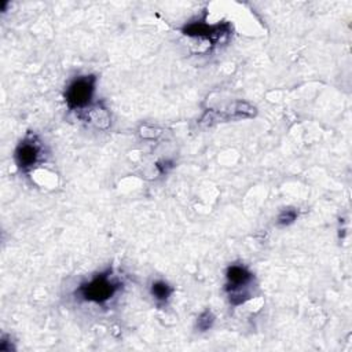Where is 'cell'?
<instances>
[{
  "instance_id": "6da1fadb",
  "label": "cell",
  "mask_w": 352,
  "mask_h": 352,
  "mask_svg": "<svg viewBox=\"0 0 352 352\" xmlns=\"http://www.w3.org/2000/svg\"><path fill=\"white\" fill-rule=\"evenodd\" d=\"M120 282L110 278V272H103L92 278L89 282L81 285L76 294L85 301L103 304L109 301L120 289Z\"/></svg>"
},
{
  "instance_id": "7a4b0ae2",
  "label": "cell",
  "mask_w": 352,
  "mask_h": 352,
  "mask_svg": "<svg viewBox=\"0 0 352 352\" xmlns=\"http://www.w3.org/2000/svg\"><path fill=\"white\" fill-rule=\"evenodd\" d=\"M227 293L230 302L232 305H241L250 298V293L248 290L249 285L253 280V274L241 264H232L227 270Z\"/></svg>"
},
{
  "instance_id": "3957f363",
  "label": "cell",
  "mask_w": 352,
  "mask_h": 352,
  "mask_svg": "<svg viewBox=\"0 0 352 352\" xmlns=\"http://www.w3.org/2000/svg\"><path fill=\"white\" fill-rule=\"evenodd\" d=\"M96 77L92 74L76 77L65 91V100L70 110H84L92 102Z\"/></svg>"
},
{
  "instance_id": "277c9868",
  "label": "cell",
  "mask_w": 352,
  "mask_h": 352,
  "mask_svg": "<svg viewBox=\"0 0 352 352\" xmlns=\"http://www.w3.org/2000/svg\"><path fill=\"white\" fill-rule=\"evenodd\" d=\"M43 157V146L37 140V138L26 136L16 147L14 158L16 162V166L22 170H29L33 166H36Z\"/></svg>"
},
{
  "instance_id": "5b68a950",
  "label": "cell",
  "mask_w": 352,
  "mask_h": 352,
  "mask_svg": "<svg viewBox=\"0 0 352 352\" xmlns=\"http://www.w3.org/2000/svg\"><path fill=\"white\" fill-rule=\"evenodd\" d=\"M230 29L228 23L223 25H208L205 22H192L183 28V33L192 37L208 38L209 41H216L220 38L221 34H227Z\"/></svg>"
},
{
  "instance_id": "8992f818",
  "label": "cell",
  "mask_w": 352,
  "mask_h": 352,
  "mask_svg": "<svg viewBox=\"0 0 352 352\" xmlns=\"http://www.w3.org/2000/svg\"><path fill=\"white\" fill-rule=\"evenodd\" d=\"M172 293H173V287L164 280H157L151 285V296L158 302H165Z\"/></svg>"
},
{
  "instance_id": "52a82bcc",
  "label": "cell",
  "mask_w": 352,
  "mask_h": 352,
  "mask_svg": "<svg viewBox=\"0 0 352 352\" xmlns=\"http://www.w3.org/2000/svg\"><path fill=\"white\" fill-rule=\"evenodd\" d=\"M214 322V316L210 311H204L199 316H198V320H197V327L201 330V331H205V330H209L212 327Z\"/></svg>"
},
{
  "instance_id": "ba28073f",
  "label": "cell",
  "mask_w": 352,
  "mask_h": 352,
  "mask_svg": "<svg viewBox=\"0 0 352 352\" xmlns=\"http://www.w3.org/2000/svg\"><path fill=\"white\" fill-rule=\"evenodd\" d=\"M297 210L296 209H292V208H287V209H283L279 216H278V224L279 226H289L292 224L296 219H297Z\"/></svg>"
}]
</instances>
